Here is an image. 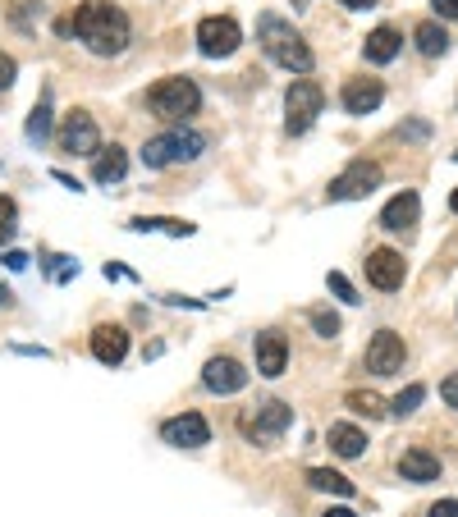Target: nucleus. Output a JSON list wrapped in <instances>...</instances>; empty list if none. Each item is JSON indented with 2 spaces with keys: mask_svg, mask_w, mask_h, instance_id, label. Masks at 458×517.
Returning a JSON list of instances; mask_svg holds the SVG:
<instances>
[{
  "mask_svg": "<svg viewBox=\"0 0 458 517\" xmlns=\"http://www.w3.org/2000/svg\"><path fill=\"white\" fill-rule=\"evenodd\" d=\"M161 440L175 444V449H202V444H211V426L202 412H184V417H170L161 426Z\"/></svg>",
  "mask_w": 458,
  "mask_h": 517,
  "instance_id": "9b49d317",
  "label": "nucleus"
},
{
  "mask_svg": "<svg viewBox=\"0 0 458 517\" xmlns=\"http://www.w3.org/2000/svg\"><path fill=\"white\" fill-rule=\"evenodd\" d=\"M362 51H367L371 65H390L394 55L404 51V37L394 33V28H376V33H367V42H362Z\"/></svg>",
  "mask_w": 458,
  "mask_h": 517,
  "instance_id": "aec40b11",
  "label": "nucleus"
},
{
  "mask_svg": "<svg viewBox=\"0 0 458 517\" xmlns=\"http://www.w3.org/2000/svg\"><path fill=\"white\" fill-rule=\"evenodd\" d=\"M5 266H10V270H23V266H28V257H23V252H10V257H5Z\"/></svg>",
  "mask_w": 458,
  "mask_h": 517,
  "instance_id": "f704fd0d",
  "label": "nucleus"
},
{
  "mask_svg": "<svg viewBox=\"0 0 458 517\" xmlns=\"http://www.w3.org/2000/svg\"><path fill=\"white\" fill-rule=\"evenodd\" d=\"M243 42L239 23L229 19V14H211V19L197 23V51L211 55V60H220V55H234Z\"/></svg>",
  "mask_w": 458,
  "mask_h": 517,
  "instance_id": "6e6552de",
  "label": "nucleus"
},
{
  "mask_svg": "<svg viewBox=\"0 0 458 517\" xmlns=\"http://www.w3.org/2000/svg\"><path fill=\"white\" fill-rule=\"evenodd\" d=\"M257 42H262V51L271 55L280 69H289V74H307V69H312L307 42L294 33V23H284L280 14H262V23H257Z\"/></svg>",
  "mask_w": 458,
  "mask_h": 517,
  "instance_id": "f03ea898",
  "label": "nucleus"
},
{
  "mask_svg": "<svg viewBox=\"0 0 458 517\" xmlns=\"http://www.w3.org/2000/svg\"><path fill=\"white\" fill-rule=\"evenodd\" d=\"M14 229H19V206L10 197H0V243H10Z\"/></svg>",
  "mask_w": 458,
  "mask_h": 517,
  "instance_id": "c85d7f7f",
  "label": "nucleus"
},
{
  "mask_svg": "<svg viewBox=\"0 0 458 517\" xmlns=\"http://www.w3.org/2000/svg\"><path fill=\"white\" fill-rule=\"evenodd\" d=\"M344 403H349L353 412H362V417H385V412H390L381 394H371V389H349V399Z\"/></svg>",
  "mask_w": 458,
  "mask_h": 517,
  "instance_id": "393cba45",
  "label": "nucleus"
},
{
  "mask_svg": "<svg viewBox=\"0 0 458 517\" xmlns=\"http://www.w3.org/2000/svg\"><path fill=\"white\" fill-rule=\"evenodd\" d=\"M124 353H129V330L124 325H97L92 330V357L101 367H120Z\"/></svg>",
  "mask_w": 458,
  "mask_h": 517,
  "instance_id": "2eb2a0df",
  "label": "nucleus"
},
{
  "mask_svg": "<svg viewBox=\"0 0 458 517\" xmlns=\"http://www.w3.org/2000/svg\"><path fill=\"white\" fill-rule=\"evenodd\" d=\"M431 517H458V504L454 499H440V504H431Z\"/></svg>",
  "mask_w": 458,
  "mask_h": 517,
  "instance_id": "72a5a7b5",
  "label": "nucleus"
},
{
  "mask_svg": "<svg viewBox=\"0 0 458 517\" xmlns=\"http://www.w3.org/2000/svg\"><path fill=\"white\" fill-rule=\"evenodd\" d=\"M321 106H326V92H321V83H312V78H298V83L284 92V129H289V133H307L312 124H317Z\"/></svg>",
  "mask_w": 458,
  "mask_h": 517,
  "instance_id": "39448f33",
  "label": "nucleus"
},
{
  "mask_svg": "<svg viewBox=\"0 0 458 517\" xmlns=\"http://www.w3.org/2000/svg\"><path fill=\"white\" fill-rule=\"evenodd\" d=\"M294 426V408L289 403H280V399H271V403H262V408H252V412H243V421H239V431L248 435L252 444H271V440H280L284 431Z\"/></svg>",
  "mask_w": 458,
  "mask_h": 517,
  "instance_id": "423d86ee",
  "label": "nucleus"
},
{
  "mask_svg": "<svg viewBox=\"0 0 458 517\" xmlns=\"http://www.w3.org/2000/svg\"><path fill=\"white\" fill-rule=\"evenodd\" d=\"M326 517H358L353 508H326Z\"/></svg>",
  "mask_w": 458,
  "mask_h": 517,
  "instance_id": "e433bc0d",
  "label": "nucleus"
},
{
  "mask_svg": "<svg viewBox=\"0 0 458 517\" xmlns=\"http://www.w3.org/2000/svg\"><path fill=\"white\" fill-rule=\"evenodd\" d=\"M440 19H458V0H431Z\"/></svg>",
  "mask_w": 458,
  "mask_h": 517,
  "instance_id": "473e14b6",
  "label": "nucleus"
},
{
  "mask_svg": "<svg viewBox=\"0 0 458 517\" xmlns=\"http://www.w3.org/2000/svg\"><path fill=\"white\" fill-rule=\"evenodd\" d=\"M339 5H349V10H371L376 0H339Z\"/></svg>",
  "mask_w": 458,
  "mask_h": 517,
  "instance_id": "c9c22d12",
  "label": "nucleus"
},
{
  "mask_svg": "<svg viewBox=\"0 0 458 517\" xmlns=\"http://www.w3.org/2000/svg\"><path fill=\"white\" fill-rule=\"evenodd\" d=\"M449 206H454V216H458V188H454V197H449Z\"/></svg>",
  "mask_w": 458,
  "mask_h": 517,
  "instance_id": "4c0bfd02",
  "label": "nucleus"
},
{
  "mask_svg": "<svg viewBox=\"0 0 458 517\" xmlns=\"http://www.w3.org/2000/svg\"><path fill=\"white\" fill-rule=\"evenodd\" d=\"M399 476L413 485H426L440 476V458L431 449H404V458H399Z\"/></svg>",
  "mask_w": 458,
  "mask_h": 517,
  "instance_id": "a211bd4d",
  "label": "nucleus"
},
{
  "mask_svg": "<svg viewBox=\"0 0 458 517\" xmlns=\"http://www.w3.org/2000/svg\"><path fill=\"white\" fill-rule=\"evenodd\" d=\"M307 321H312V330H317L321 339H335V334H339V316L330 312V307H312V312H307Z\"/></svg>",
  "mask_w": 458,
  "mask_h": 517,
  "instance_id": "cd10ccee",
  "label": "nucleus"
},
{
  "mask_svg": "<svg viewBox=\"0 0 458 517\" xmlns=\"http://www.w3.org/2000/svg\"><path fill=\"white\" fill-rule=\"evenodd\" d=\"M413 42H417V51L422 55H445L449 51V33L440 28V23H417Z\"/></svg>",
  "mask_w": 458,
  "mask_h": 517,
  "instance_id": "b1692460",
  "label": "nucleus"
},
{
  "mask_svg": "<svg viewBox=\"0 0 458 517\" xmlns=\"http://www.w3.org/2000/svg\"><path fill=\"white\" fill-rule=\"evenodd\" d=\"M326 284H330V293H335L339 302H362L358 293H353V284L344 280V275H339V270H330V275H326Z\"/></svg>",
  "mask_w": 458,
  "mask_h": 517,
  "instance_id": "c756f323",
  "label": "nucleus"
},
{
  "mask_svg": "<svg viewBox=\"0 0 458 517\" xmlns=\"http://www.w3.org/2000/svg\"><path fill=\"white\" fill-rule=\"evenodd\" d=\"M124 170H129L124 147H101L97 156H92V179H97V184H120Z\"/></svg>",
  "mask_w": 458,
  "mask_h": 517,
  "instance_id": "6ab92c4d",
  "label": "nucleus"
},
{
  "mask_svg": "<svg viewBox=\"0 0 458 517\" xmlns=\"http://www.w3.org/2000/svg\"><path fill=\"white\" fill-rule=\"evenodd\" d=\"M133 234H170V238H188L193 234V225L188 220H165V216H138L129 220Z\"/></svg>",
  "mask_w": 458,
  "mask_h": 517,
  "instance_id": "4be33fe9",
  "label": "nucleus"
},
{
  "mask_svg": "<svg viewBox=\"0 0 458 517\" xmlns=\"http://www.w3.org/2000/svg\"><path fill=\"white\" fill-rule=\"evenodd\" d=\"M202 385H207L211 394H239V389L248 385V371H243L234 357H211L207 367H202Z\"/></svg>",
  "mask_w": 458,
  "mask_h": 517,
  "instance_id": "4468645a",
  "label": "nucleus"
},
{
  "mask_svg": "<svg viewBox=\"0 0 458 517\" xmlns=\"http://www.w3.org/2000/svg\"><path fill=\"white\" fill-rule=\"evenodd\" d=\"M344 110H349V115H371V110L381 106L385 101V87L376 83V78H349V83H344Z\"/></svg>",
  "mask_w": 458,
  "mask_h": 517,
  "instance_id": "dca6fc26",
  "label": "nucleus"
},
{
  "mask_svg": "<svg viewBox=\"0 0 458 517\" xmlns=\"http://www.w3.org/2000/svg\"><path fill=\"white\" fill-rule=\"evenodd\" d=\"M381 179H385V170L376 161H353L349 170L326 188V197L330 202H358V197H367L371 188H381Z\"/></svg>",
  "mask_w": 458,
  "mask_h": 517,
  "instance_id": "0eeeda50",
  "label": "nucleus"
},
{
  "mask_svg": "<svg viewBox=\"0 0 458 517\" xmlns=\"http://www.w3.org/2000/svg\"><path fill=\"white\" fill-rule=\"evenodd\" d=\"M422 399H426V385H408L404 394L390 403V412H394V417H413V412L422 408Z\"/></svg>",
  "mask_w": 458,
  "mask_h": 517,
  "instance_id": "bb28decb",
  "label": "nucleus"
},
{
  "mask_svg": "<svg viewBox=\"0 0 458 517\" xmlns=\"http://www.w3.org/2000/svg\"><path fill=\"white\" fill-rule=\"evenodd\" d=\"M60 33L65 37L74 33L78 42L97 55H120L124 46H129L133 28H129V19H124V10H115L110 0H83L69 19H60Z\"/></svg>",
  "mask_w": 458,
  "mask_h": 517,
  "instance_id": "f257e3e1",
  "label": "nucleus"
},
{
  "mask_svg": "<svg viewBox=\"0 0 458 517\" xmlns=\"http://www.w3.org/2000/svg\"><path fill=\"white\" fill-rule=\"evenodd\" d=\"M298 5H307V0H298Z\"/></svg>",
  "mask_w": 458,
  "mask_h": 517,
  "instance_id": "ea45409f",
  "label": "nucleus"
},
{
  "mask_svg": "<svg viewBox=\"0 0 458 517\" xmlns=\"http://www.w3.org/2000/svg\"><path fill=\"white\" fill-rule=\"evenodd\" d=\"M147 110L165 124H184L188 115L202 110V92H197L193 78H161V83L147 92Z\"/></svg>",
  "mask_w": 458,
  "mask_h": 517,
  "instance_id": "7ed1b4c3",
  "label": "nucleus"
},
{
  "mask_svg": "<svg viewBox=\"0 0 458 517\" xmlns=\"http://www.w3.org/2000/svg\"><path fill=\"white\" fill-rule=\"evenodd\" d=\"M307 485H312V490H330V495H339V499L353 495V481H349V476L330 472V467H312V472H307Z\"/></svg>",
  "mask_w": 458,
  "mask_h": 517,
  "instance_id": "5701e85b",
  "label": "nucleus"
},
{
  "mask_svg": "<svg viewBox=\"0 0 458 517\" xmlns=\"http://www.w3.org/2000/svg\"><path fill=\"white\" fill-rule=\"evenodd\" d=\"M23 133H28V142H46V138H51V101H46V97L33 106L28 129H23Z\"/></svg>",
  "mask_w": 458,
  "mask_h": 517,
  "instance_id": "a878e982",
  "label": "nucleus"
},
{
  "mask_svg": "<svg viewBox=\"0 0 458 517\" xmlns=\"http://www.w3.org/2000/svg\"><path fill=\"white\" fill-rule=\"evenodd\" d=\"M404 275H408V261L399 257L394 248H376V252L367 257V280H371V289L394 293L399 284H404Z\"/></svg>",
  "mask_w": 458,
  "mask_h": 517,
  "instance_id": "f8f14e48",
  "label": "nucleus"
},
{
  "mask_svg": "<svg viewBox=\"0 0 458 517\" xmlns=\"http://www.w3.org/2000/svg\"><path fill=\"white\" fill-rule=\"evenodd\" d=\"M252 353H257V376H266V380L284 376V367H289V344H284V334H275V330L257 334V339H252Z\"/></svg>",
  "mask_w": 458,
  "mask_h": 517,
  "instance_id": "ddd939ff",
  "label": "nucleus"
},
{
  "mask_svg": "<svg viewBox=\"0 0 458 517\" xmlns=\"http://www.w3.org/2000/svg\"><path fill=\"white\" fill-rule=\"evenodd\" d=\"M417 216H422V197H417V193H399V197H390V202H385L381 225L394 229V234H404V229L417 225Z\"/></svg>",
  "mask_w": 458,
  "mask_h": 517,
  "instance_id": "f3484780",
  "label": "nucleus"
},
{
  "mask_svg": "<svg viewBox=\"0 0 458 517\" xmlns=\"http://www.w3.org/2000/svg\"><path fill=\"white\" fill-rule=\"evenodd\" d=\"M60 151H69V156H97L101 151L97 119L88 110H69L65 115V124H60Z\"/></svg>",
  "mask_w": 458,
  "mask_h": 517,
  "instance_id": "1a4fd4ad",
  "label": "nucleus"
},
{
  "mask_svg": "<svg viewBox=\"0 0 458 517\" xmlns=\"http://www.w3.org/2000/svg\"><path fill=\"white\" fill-rule=\"evenodd\" d=\"M5 302H10V289H0V307H5Z\"/></svg>",
  "mask_w": 458,
  "mask_h": 517,
  "instance_id": "58836bf2",
  "label": "nucleus"
},
{
  "mask_svg": "<svg viewBox=\"0 0 458 517\" xmlns=\"http://www.w3.org/2000/svg\"><path fill=\"white\" fill-rule=\"evenodd\" d=\"M404 339L394 330H376L371 334V344H367V371L371 376H394V371H404Z\"/></svg>",
  "mask_w": 458,
  "mask_h": 517,
  "instance_id": "9d476101",
  "label": "nucleus"
},
{
  "mask_svg": "<svg viewBox=\"0 0 458 517\" xmlns=\"http://www.w3.org/2000/svg\"><path fill=\"white\" fill-rule=\"evenodd\" d=\"M440 399H445L449 408H458V371H454V376H445V385H440Z\"/></svg>",
  "mask_w": 458,
  "mask_h": 517,
  "instance_id": "2f4dec72",
  "label": "nucleus"
},
{
  "mask_svg": "<svg viewBox=\"0 0 458 517\" xmlns=\"http://www.w3.org/2000/svg\"><path fill=\"white\" fill-rule=\"evenodd\" d=\"M207 151V138L193 129H175V133H161L142 147V165L147 170H165V165H179V161H197Z\"/></svg>",
  "mask_w": 458,
  "mask_h": 517,
  "instance_id": "20e7f679",
  "label": "nucleus"
},
{
  "mask_svg": "<svg viewBox=\"0 0 458 517\" xmlns=\"http://www.w3.org/2000/svg\"><path fill=\"white\" fill-rule=\"evenodd\" d=\"M14 74H19V65H14L10 55L0 51V92H5V87H10V83H14Z\"/></svg>",
  "mask_w": 458,
  "mask_h": 517,
  "instance_id": "7c9ffc66",
  "label": "nucleus"
},
{
  "mask_svg": "<svg viewBox=\"0 0 458 517\" xmlns=\"http://www.w3.org/2000/svg\"><path fill=\"white\" fill-rule=\"evenodd\" d=\"M326 444L339 453V458H362V449H367V435H362L358 426H349V421H339V426H330Z\"/></svg>",
  "mask_w": 458,
  "mask_h": 517,
  "instance_id": "412c9836",
  "label": "nucleus"
}]
</instances>
